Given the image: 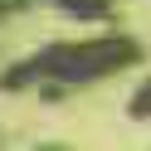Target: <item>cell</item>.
Instances as JSON below:
<instances>
[{
    "mask_svg": "<svg viewBox=\"0 0 151 151\" xmlns=\"http://www.w3.org/2000/svg\"><path fill=\"white\" fill-rule=\"evenodd\" d=\"M137 39L127 34H98V39H63V44H44L29 59H20L5 73V88H83V83L112 78V73L137 63Z\"/></svg>",
    "mask_w": 151,
    "mask_h": 151,
    "instance_id": "6da1fadb",
    "label": "cell"
},
{
    "mask_svg": "<svg viewBox=\"0 0 151 151\" xmlns=\"http://www.w3.org/2000/svg\"><path fill=\"white\" fill-rule=\"evenodd\" d=\"M63 15H73V20H102V15L112 10V0H54Z\"/></svg>",
    "mask_w": 151,
    "mask_h": 151,
    "instance_id": "7a4b0ae2",
    "label": "cell"
},
{
    "mask_svg": "<svg viewBox=\"0 0 151 151\" xmlns=\"http://www.w3.org/2000/svg\"><path fill=\"white\" fill-rule=\"evenodd\" d=\"M132 117H151V78L141 83V93H132Z\"/></svg>",
    "mask_w": 151,
    "mask_h": 151,
    "instance_id": "3957f363",
    "label": "cell"
},
{
    "mask_svg": "<svg viewBox=\"0 0 151 151\" xmlns=\"http://www.w3.org/2000/svg\"><path fill=\"white\" fill-rule=\"evenodd\" d=\"M15 10H24V0H0V24L10 20V15H15Z\"/></svg>",
    "mask_w": 151,
    "mask_h": 151,
    "instance_id": "277c9868",
    "label": "cell"
}]
</instances>
